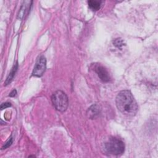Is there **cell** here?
Here are the masks:
<instances>
[{
    "label": "cell",
    "instance_id": "obj_3",
    "mask_svg": "<svg viewBox=\"0 0 158 158\" xmlns=\"http://www.w3.org/2000/svg\"><path fill=\"white\" fill-rule=\"evenodd\" d=\"M51 100L56 110L62 112L66 110L69 100L67 96L64 91L61 90L55 91L52 95Z\"/></svg>",
    "mask_w": 158,
    "mask_h": 158
},
{
    "label": "cell",
    "instance_id": "obj_12",
    "mask_svg": "<svg viewBox=\"0 0 158 158\" xmlns=\"http://www.w3.org/2000/svg\"><path fill=\"white\" fill-rule=\"evenodd\" d=\"M11 106V104L10 102H4L1 104L0 108L1 110H3L4 109H6L7 107H9Z\"/></svg>",
    "mask_w": 158,
    "mask_h": 158
},
{
    "label": "cell",
    "instance_id": "obj_8",
    "mask_svg": "<svg viewBox=\"0 0 158 158\" xmlns=\"http://www.w3.org/2000/svg\"><path fill=\"white\" fill-rule=\"evenodd\" d=\"M17 69H18V64H17V62H16L15 64H14V65L12 68V70H11L10 72L9 73L8 77L6 78V80L4 82L5 85H7L9 84L12 81V80H13V78H14V75H15V73L17 70Z\"/></svg>",
    "mask_w": 158,
    "mask_h": 158
},
{
    "label": "cell",
    "instance_id": "obj_5",
    "mask_svg": "<svg viewBox=\"0 0 158 158\" xmlns=\"http://www.w3.org/2000/svg\"><path fill=\"white\" fill-rule=\"evenodd\" d=\"M93 70L97 73L98 77L104 82H107L110 81V77L107 70V69L100 64H94L93 66Z\"/></svg>",
    "mask_w": 158,
    "mask_h": 158
},
{
    "label": "cell",
    "instance_id": "obj_13",
    "mask_svg": "<svg viewBox=\"0 0 158 158\" xmlns=\"http://www.w3.org/2000/svg\"><path fill=\"white\" fill-rule=\"evenodd\" d=\"M16 93H17V91L14 89H13V90L12 91V92L9 94V96H10V97L15 96V94H16Z\"/></svg>",
    "mask_w": 158,
    "mask_h": 158
},
{
    "label": "cell",
    "instance_id": "obj_9",
    "mask_svg": "<svg viewBox=\"0 0 158 158\" xmlns=\"http://www.w3.org/2000/svg\"><path fill=\"white\" fill-rule=\"evenodd\" d=\"M102 1L90 0L88 1L89 7L93 10H98L101 8Z\"/></svg>",
    "mask_w": 158,
    "mask_h": 158
},
{
    "label": "cell",
    "instance_id": "obj_7",
    "mask_svg": "<svg viewBox=\"0 0 158 158\" xmlns=\"http://www.w3.org/2000/svg\"><path fill=\"white\" fill-rule=\"evenodd\" d=\"M30 1H23V4H22V6L20 9V10L19 12V14H18V18L19 19H23L26 12L27 10H28V9H29V5H30V2H31Z\"/></svg>",
    "mask_w": 158,
    "mask_h": 158
},
{
    "label": "cell",
    "instance_id": "obj_10",
    "mask_svg": "<svg viewBox=\"0 0 158 158\" xmlns=\"http://www.w3.org/2000/svg\"><path fill=\"white\" fill-rule=\"evenodd\" d=\"M113 44L115 47L118 48H122V47L125 45L123 40H122L121 38L115 39L113 41Z\"/></svg>",
    "mask_w": 158,
    "mask_h": 158
},
{
    "label": "cell",
    "instance_id": "obj_6",
    "mask_svg": "<svg viewBox=\"0 0 158 158\" xmlns=\"http://www.w3.org/2000/svg\"><path fill=\"white\" fill-rule=\"evenodd\" d=\"M100 112H101L100 106L97 104H94L88 108L86 112V115L88 118L93 119L96 118L99 114Z\"/></svg>",
    "mask_w": 158,
    "mask_h": 158
},
{
    "label": "cell",
    "instance_id": "obj_11",
    "mask_svg": "<svg viewBox=\"0 0 158 158\" xmlns=\"http://www.w3.org/2000/svg\"><path fill=\"white\" fill-rule=\"evenodd\" d=\"M12 141H13V138H12V137H10V138H9V139H8V140L5 143V144L3 145V146L2 147V149H6L7 148L9 147V146L12 144Z\"/></svg>",
    "mask_w": 158,
    "mask_h": 158
},
{
    "label": "cell",
    "instance_id": "obj_1",
    "mask_svg": "<svg viewBox=\"0 0 158 158\" xmlns=\"http://www.w3.org/2000/svg\"><path fill=\"white\" fill-rule=\"evenodd\" d=\"M115 102L117 109L127 116H134L138 111L137 102L129 90L119 92L116 96Z\"/></svg>",
    "mask_w": 158,
    "mask_h": 158
},
{
    "label": "cell",
    "instance_id": "obj_2",
    "mask_svg": "<svg viewBox=\"0 0 158 158\" xmlns=\"http://www.w3.org/2000/svg\"><path fill=\"white\" fill-rule=\"evenodd\" d=\"M104 148L107 152L114 155H120L125 151L123 142L115 137H111L105 143Z\"/></svg>",
    "mask_w": 158,
    "mask_h": 158
},
{
    "label": "cell",
    "instance_id": "obj_4",
    "mask_svg": "<svg viewBox=\"0 0 158 158\" xmlns=\"http://www.w3.org/2000/svg\"><path fill=\"white\" fill-rule=\"evenodd\" d=\"M46 59L45 57L43 55L39 56L36 60V63L32 72V75L38 77H41L46 70Z\"/></svg>",
    "mask_w": 158,
    "mask_h": 158
}]
</instances>
